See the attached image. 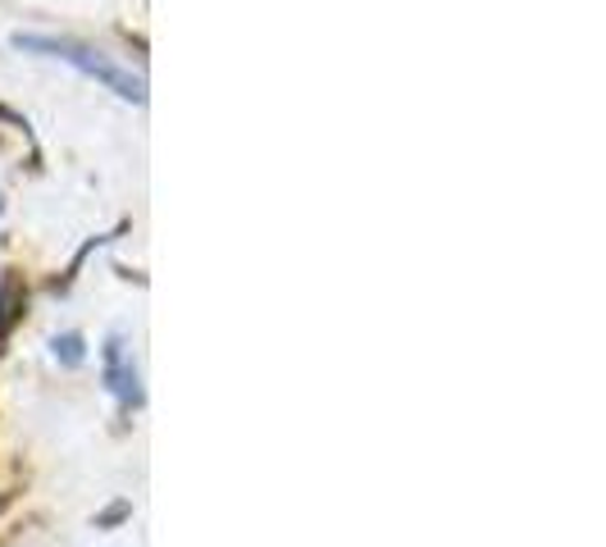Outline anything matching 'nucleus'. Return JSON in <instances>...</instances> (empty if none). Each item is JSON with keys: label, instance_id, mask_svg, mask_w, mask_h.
Returning a JSON list of instances; mask_svg holds the SVG:
<instances>
[{"label": "nucleus", "instance_id": "f257e3e1", "mask_svg": "<svg viewBox=\"0 0 606 547\" xmlns=\"http://www.w3.org/2000/svg\"><path fill=\"white\" fill-rule=\"evenodd\" d=\"M14 46L27 51V55H46V59H65V65H74L78 74L97 78L105 91H114L119 101H133V105H146V82L142 74L124 69L119 59L101 55L97 46H87L78 37H37V33H14Z\"/></svg>", "mask_w": 606, "mask_h": 547}, {"label": "nucleus", "instance_id": "f03ea898", "mask_svg": "<svg viewBox=\"0 0 606 547\" xmlns=\"http://www.w3.org/2000/svg\"><path fill=\"white\" fill-rule=\"evenodd\" d=\"M101 356H105V383H110V392L119 398V406L137 411L146 402V388H142V375H137V360H133L128 343L119 338V333H110L105 347H101Z\"/></svg>", "mask_w": 606, "mask_h": 547}, {"label": "nucleus", "instance_id": "7ed1b4c3", "mask_svg": "<svg viewBox=\"0 0 606 547\" xmlns=\"http://www.w3.org/2000/svg\"><path fill=\"white\" fill-rule=\"evenodd\" d=\"M23 306H27V288H23V279L10 269L5 279H0V338L23 320Z\"/></svg>", "mask_w": 606, "mask_h": 547}, {"label": "nucleus", "instance_id": "20e7f679", "mask_svg": "<svg viewBox=\"0 0 606 547\" xmlns=\"http://www.w3.org/2000/svg\"><path fill=\"white\" fill-rule=\"evenodd\" d=\"M50 347H55V360H59V365H69V370H78V365L87 360V351H82V333H59V338H55Z\"/></svg>", "mask_w": 606, "mask_h": 547}, {"label": "nucleus", "instance_id": "39448f33", "mask_svg": "<svg viewBox=\"0 0 606 547\" xmlns=\"http://www.w3.org/2000/svg\"><path fill=\"white\" fill-rule=\"evenodd\" d=\"M124 515H128V502H114L105 515H101V521L97 525H119V521H124Z\"/></svg>", "mask_w": 606, "mask_h": 547}]
</instances>
